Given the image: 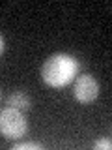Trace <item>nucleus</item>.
Returning <instances> with one entry per match:
<instances>
[{
  "label": "nucleus",
  "instance_id": "1",
  "mask_svg": "<svg viewBox=\"0 0 112 150\" xmlns=\"http://www.w3.org/2000/svg\"><path fill=\"white\" fill-rule=\"evenodd\" d=\"M78 69V62L69 54H52L45 60L41 66V79L50 86H65L69 81L75 79V73Z\"/></svg>",
  "mask_w": 112,
  "mask_h": 150
},
{
  "label": "nucleus",
  "instance_id": "2",
  "mask_svg": "<svg viewBox=\"0 0 112 150\" xmlns=\"http://www.w3.org/2000/svg\"><path fill=\"white\" fill-rule=\"evenodd\" d=\"M26 129L28 124L21 111L13 107H6L0 111V135H4L6 139H19L26 133Z\"/></svg>",
  "mask_w": 112,
  "mask_h": 150
},
{
  "label": "nucleus",
  "instance_id": "3",
  "mask_svg": "<svg viewBox=\"0 0 112 150\" xmlns=\"http://www.w3.org/2000/svg\"><path fill=\"white\" fill-rule=\"evenodd\" d=\"M99 94V84H97L93 75H78L75 79V88H73V96L77 101L80 103H90L97 98Z\"/></svg>",
  "mask_w": 112,
  "mask_h": 150
},
{
  "label": "nucleus",
  "instance_id": "4",
  "mask_svg": "<svg viewBox=\"0 0 112 150\" xmlns=\"http://www.w3.org/2000/svg\"><path fill=\"white\" fill-rule=\"evenodd\" d=\"M6 103H8V107H13V109H17L21 112H24L32 107V101H30V98H28V94L22 92V90H15L13 94H9Z\"/></svg>",
  "mask_w": 112,
  "mask_h": 150
},
{
  "label": "nucleus",
  "instance_id": "5",
  "mask_svg": "<svg viewBox=\"0 0 112 150\" xmlns=\"http://www.w3.org/2000/svg\"><path fill=\"white\" fill-rule=\"evenodd\" d=\"M13 150H41V144L32 143V141H26V143H17V144H13Z\"/></svg>",
  "mask_w": 112,
  "mask_h": 150
},
{
  "label": "nucleus",
  "instance_id": "6",
  "mask_svg": "<svg viewBox=\"0 0 112 150\" xmlns=\"http://www.w3.org/2000/svg\"><path fill=\"white\" fill-rule=\"evenodd\" d=\"M93 148L95 150H101V148H105V150H110L112 148V141L106 137V139H101V141H97L95 144H93Z\"/></svg>",
  "mask_w": 112,
  "mask_h": 150
},
{
  "label": "nucleus",
  "instance_id": "7",
  "mask_svg": "<svg viewBox=\"0 0 112 150\" xmlns=\"http://www.w3.org/2000/svg\"><path fill=\"white\" fill-rule=\"evenodd\" d=\"M2 53H4V38L0 36V54H2Z\"/></svg>",
  "mask_w": 112,
  "mask_h": 150
}]
</instances>
